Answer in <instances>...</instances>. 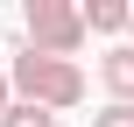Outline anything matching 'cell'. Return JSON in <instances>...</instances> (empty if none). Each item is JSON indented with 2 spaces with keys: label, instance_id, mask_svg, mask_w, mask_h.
Masks as SVG:
<instances>
[{
  "label": "cell",
  "instance_id": "cell-1",
  "mask_svg": "<svg viewBox=\"0 0 134 127\" xmlns=\"http://www.w3.org/2000/svg\"><path fill=\"white\" fill-rule=\"evenodd\" d=\"M7 85H14L21 106H42V113H71V106L85 99V71H78L71 57H42V49H28V42H21V57H14V71H7Z\"/></svg>",
  "mask_w": 134,
  "mask_h": 127
},
{
  "label": "cell",
  "instance_id": "cell-2",
  "mask_svg": "<svg viewBox=\"0 0 134 127\" xmlns=\"http://www.w3.org/2000/svg\"><path fill=\"white\" fill-rule=\"evenodd\" d=\"M28 49H42V57H78L85 49V7H71V0H28Z\"/></svg>",
  "mask_w": 134,
  "mask_h": 127
},
{
  "label": "cell",
  "instance_id": "cell-3",
  "mask_svg": "<svg viewBox=\"0 0 134 127\" xmlns=\"http://www.w3.org/2000/svg\"><path fill=\"white\" fill-rule=\"evenodd\" d=\"M99 78H106L113 106H134V42H113V49L99 57Z\"/></svg>",
  "mask_w": 134,
  "mask_h": 127
},
{
  "label": "cell",
  "instance_id": "cell-4",
  "mask_svg": "<svg viewBox=\"0 0 134 127\" xmlns=\"http://www.w3.org/2000/svg\"><path fill=\"white\" fill-rule=\"evenodd\" d=\"M134 7L127 0H85V35H127Z\"/></svg>",
  "mask_w": 134,
  "mask_h": 127
},
{
  "label": "cell",
  "instance_id": "cell-5",
  "mask_svg": "<svg viewBox=\"0 0 134 127\" xmlns=\"http://www.w3.org/2000/svg\"><path fill=\"white\" fill-rule=\"evenodd\" d=\"M0 127H57V113H42V106H21V99H14V113H7Z\"/></svg>",
  "mask_w": 134,
  "mask_h": 127
},
{
  "label": "cell",
  "instance_id": "cell-6",
  "mask_svg": "<svg viewBox=\"0 0 134 127\" xmlns=\"http://www.w3.org/2000/svg\"><path fill=\"white\" fill-rule=\"evenodd\" d=\"M92 127H134V106H106V113H92Z\"/></svg>",
  "mask_w": 134,
  "mask_h": 127
},
{
  "label": "cell",
  "instance_id": "cell-7",
  "mask_svg": "<svg viewBox=\"0 0 134 127\" xmlns=\"http://www.w3.org/2000/svg\"><path fill=\"white\" fill-rule=\"evenodd\" d=\"M14 113V85H7V71H0V120Z\"/></svg>",
  "mask_w": 134,
  "mask_h": 127
},
{
  "label": "cell",
  "instance_id": "cell-8",
  "mask_svg": "<svg viewBox=\"0 0 134 127\" xmlns=\"http://www.w3.org/2000/svg\"><path fill=\"white\" fill-rule=\"evenodd\" d=\"M127 42H134V21H127Z\"/></svg>",
  "mask_w": 134,
  "mask_h": 127
}]
</instances>
